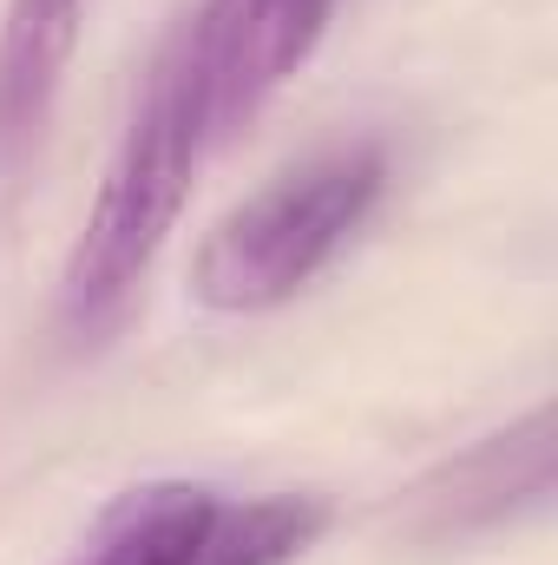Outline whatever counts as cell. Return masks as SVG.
I'll return each mask as SVG.
<instances>
[{"instance_id":"obj_1","label":"cell","mask_w":558,"mask_h":565,"mask_svg":"<svg viewBox=\"0 0 558 565\" xmlns=\"http://www.w3.org/2000/svg\"><path fill=\"white\" fill-rule=\"evenodd\" d=\"M217 151L211 139V106H204V79L191 66L184 33H171V46L151 66L139 113L126 126V139L106 164V184L86 211V231L66 257L60 282V329L73 342H99L139 296L144 270L158 264L164 237L178 231V211L191 198L197 164Z\"/></svg>"},{"instance_id":"obj_2","label":"cell","mask_w":558,"mask_h":565,"mask_svg":"<svg viewBox=\"0 0 558 565\" xmlns=\"http://www.w3.org/2000/svg\"><path fill=\"white\" fill-rule=\"evenodd\" d=\"M388 191V151L375 139L329 145L237 204L197 250V302L224 316L277 309L329 270V257L368 224Z\"/></svg>"},{"instance_id":"obj_3","label":"cell","mask_w":558,"mask_h":565,"mask_svg":"<svg viewBox=\"0 0 558 565\" xmlns=\"http://www.w3.org/2000/svg\"><path fill=\"white\" fill-rule=\"evenodd\" d=\"M322 520L302 493L237 500L204 480H151L119 493L66 565H289L315 546Z\"/></svg>"},{"instance_id":"obj_4","label":"cell","mask_w":558,"mask_h":565,"mask_svg":"<svg viewBox=\"0 0 558 565\" xmlns=\"http://www.w3.org/2000/svg\"><path fill=\"white\" fill-rule=\"evenodd\" d=\"M335 0H204L178 33L204 79L211 139H237L329 33Z\"/></svg>"},{"instance_id":"obj_5","label":"cell","mask_w":558,"mask_h":565,"mask_svg":"<svg viewBox=\"0 0 558 565\" xmlns=\"http://www.w3.org/2000/svg\"><path fill=\"white\" fill-rule=\"evenodd\" d=\"M552 493V415L533 408L513 427L440 460L415 487V526L427 540H466L539 513Z\"/></svg>"},{"instance_id":"obj_6","label":"cell","mask_w":558,"mask_h":565,"mask_svg":"<svg viewBox=\"0 0 558 565\" xmlns=\"http://www.w3.org/2000/svg\"><path fill=\"white\" fill-rule=\"evenodd\" d=\"M86 0H7L0 13V164L40 139L79 46Z\"/></svg>"}]
</instances>
